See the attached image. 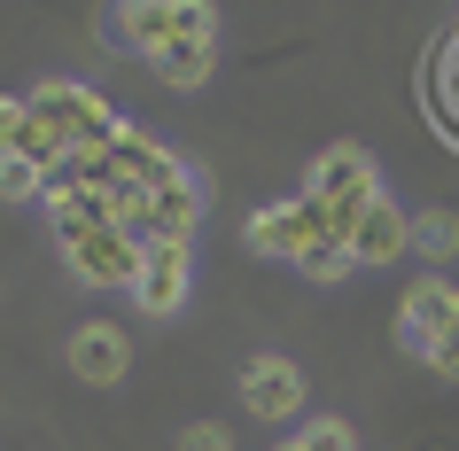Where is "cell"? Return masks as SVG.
<instances>
[{"mask_svg": "<svg viewBox=\"0 0 459 451\" xmlns=\"http://www.w3.org/2000/svg\"><path fill=\"white\" fill-rule=\"evenodd\" d=\"M31 109H39V117L55 125V141L71 148L78 164L109 156V148H117L125 133H133V125H125L117 109H109V101L94 94V86H78V78H39V86H31Z\"/></svg>", "mask_w": 459, "mask_h": 451, "instance_id": "6da1fadb", "label": "cell"}, {"mask_svg": "<svg viewBox=\"0 0 459 451\" xmlns=\"http://www.w3.org/2000/svg\"><path fill=\"white\" fill-rule=\"evenodd\" d=\"M101 39L109 48H141V63L171 39H195V48H218V8L211 0H125L101 16Z\"/></svg>", "mask_w": 459, "mask_h": 451, "instance_id": "7a4b0ae2", "label": "cell"}, {"mask_svg": "<svg viewBox=\"0 0 459 451\" xmlns=\"http://www.w3.org/2000/svg\"><path fill=\"white\" fill-rule=\"evenodd\" d=\"M319 241H342V234H335V218H327V203H312V195H289V203H257V211L242 218V249H249V257L304 265Z\"/></svg>", "mask_w": 459, "mask_h": 451, "instance_id": "3957f363", "label": "cell"}, {"mask_svg": "<svg viewBox=\"0 0 459 451\" xmlns=\"http://www.w3.org/2000/svg\"><path fill=\"white\" fill-rule=\"evenodd\" d=\"M304 195H312V203H327L335 234L351 241L359 211H366V203H382V171H374V156H366L359 141H335V148H319V156H312V171H304Z\"/></svg>", "mask_w": 459, "mask_h": 451, "instance_id": "277c9868", "label": "cell"}, {"mask_svg": "<svg viewBox=\"0 0 459 451\" xmlns=\"http://www.w3.org/2000/svg\"><path fill=\"white\" fill-rule=\"evenodd\" d=\"M141 265H148V249L125 226H94V234H78V241H63V273H71L78 288H141Z\"/></svg>", "mask_w": 459, "mask_h": 451, "instance_id": "5b68a950", "label": "cell"}, {"mask_svg": "<svg viewBox=\"0 0 459 451\" xmlns=\"http://www.w3.org/2000/svg\"><path fill=\"white\" fill-rule=\"evenodd\" d=\"M203 211H211V171L187 164L179 156V171H171V187H156V203H148V226L133 241H171V249H195V226H203Z\"/></svg>", "mask_w": 459, "mask_h": 451, "instance_id": "8992f818", "label": "cell"}, {"mask_svg": "<svg viewBox=\"0 0 459 451\" xmlns=\"http://www.w3.org/2000/svg\"><path fill=\"white\" fill-rule=\"evenodd\" d=\"M459 327V288L444 281V273H420V281L397 296V351L412 358V366H429L436 334Z\"/></svg>", "mask_w": 459, "mask_h": 451, "instance_id": "52a82bcc", "label": "cell"}, {"mask_svg": "<svg viewBox=\"0 0 459 451\" xmlns=\"http://www.w3.org/2000/svg\"><path fill=\"white\" fill-rule=\"evenodd\" d=\"M304 397H312V381H304V366L281 351H257L242 366V404L249 421H304Z\"/></svg>", "mask_w": 459, "mask_h": 451, "instance_id": "ba28073f", "label": "cell"}, {"mask_svg": "<svg viewBox=\"0 0 459 451\" xmlns=\"http://www.w3.org/2000/svg\"><path fill=\"white\" fill-rule=\"evenodd\" d=\"M63 358H71V374L86 381V389H117V381L133 374V343H125L117 319H78L71 343H63Z\"/></svg>", "mask_w": 459, "mask_h": 451, "instance_id": "9c48e42d", "label": "cell"}, {"mask_svg": "<svg viewBox=\"0 0 459 451\" xmlns=\"http://www.w3.org/2000/svg\"><path fill=\"white\" fill-rule=\"evenodd\" d=\"M195 296V249H171V241H148V265H141V288H133V304L148 319H179Z\"/></svg>", "mask_w": 459, "mask_h": 451, "instance_id": "30bf717a", "label": "cell"}, {"mask_svg": "<svg viewBox=\"0 0 459 451\" xmlns=\"http://www.w3.org/2000/svg\"><path fill=\"white\" fill-rule=\"evenodd\" d=\"M351 257L359 265H397V257H412V211H397V203H366L359 211V226H351Z\"/></svg>", "mask_w": 459, "mask_h": 451, "instance_id": "8fae6325", "label": "cell"}, {"mask_svg": "<svg viewBox=\"0 0 459 451\" xmlns=\"http://www.w3.org/2000/svg\"><path fill=\"white\" fill-rule=\"evenodd\" d=\"M412 257L429 273H444L459 257V211H412Z\"/></svg>", "mask_w": 459, "mask_h": 451, "instance_id": "7c38bea8", "label": "cell"}, {"mask_svg": "<svg viewBox=\"0 0 459 451\" xmlns=\"http://www.w3.org/2000/svg\"><path fill=\"white\" fill-rule=\"evenodd\" d=\"M429 109L444 117V133L459 141V31L429 55Z\"/></svg>", "mask_w": 459, "mask_h": 451, "instance_id": "4fadbf2b", "label": "cell"}, {"mask_svg": "<svg viewBox=\"0 0 459 451\" xmlns=\"http://www.w3.org/2000/svg\"><path fill=\"white\" fill-rule=\"evenodd\" d=\"M211 63H218V48H195V39H171V48L148 55V71L164 78V86H179V94H187V86H203V78H211Z\"/></svg>", "mask_w": 459, "mask_h": 451, "instance_id": "5bb4252c", "label": "cell"}, {"mask_svg": "<svg viewBox=\"0 0 459 451\" xmlns=\"http://www.w3.org/2000/svg\"><path fill=\"white\" fill-rule=\"evenodd\" d=\"M0 203H48V171L31 156H0Z\"/></svg>", "mask_w": 459, "mask_h": 451, "instance_id": "9a60e30c", "label": "cell"}, {"mask_svg": "<svg viewBox=\"0 0 459 451\" xmlns=\"http://www.w3.org/2000/svg\"><path fill=\"white\" fill-rule=\"evenodd\" d=\"M296 273H304V281H319V288H335V281H351V273H359V257H351V241H319Z\"/></svg>", "mask_w": 459, "mask_h": 451, "instance_id": "2e32d148", "label": "cell"}, {"mask_svg": "<svg viewBox=\"0 0 459 451\" xmlns=\"http://www.w3.org/2000/svg\"><path fill=\"white\" fill-rule=\"evenodd\" d=\"M296 444L304 451H359V436H351V421H335V412H312V421L296 428Z\"/></svg>", "mask_w": 459, "mask_h": 451, "instance_id": "e0dca14e", "label": "cell"}, {"mask_svg": "<svg viewBox=\"0 0 459 451\" xmlns=\"http://www.w3.org/2000/svg\"><path fill=\"white\" fill-rule=\"evenodd\" d=\"M31 133V94H0V156H16Z\"/></svg>", "mask_w": 459, "mask_h": 451, "instance_id": "ac0fdd59", "label": "cell"}, {"mask_svg": "<svg viewBox=\"0 0 459 451\" xmlns=\"http://www.w3.org/2000/svg\"><path fill=\"white\" fill-rule=\"evenodd\" d=\"M179 451H234V428L226 421H187L179 428Z\"/></svg>", "mask_w": 459, "mask_h": 451, "instance_id": "d6986e66", "label": "cell"}, {"mask_svg": "<svg viewBox=\"0 0 459 451\" xmlns=\"http://www.w3.org/2000/svg\"><path fill=\"white\" fill-rule=\"evenodd\" d=\"M429 374H436V381H459V327H444V334H436V351H429Z\"/></svg>", "mask_w": 459, "mask_h": 451, "instance_id": "ffe728a7", "label": "cell"}, {"mask_svg": "<svg viewBox=\"0 0 459 451\" xmlns=\"http://www.w3.org/2000/svg\"><path fill=\"white\" fill-rule=\"evenodd\" d=\"M273 451H304V444H296V436H289V444H273Z\"/></svg>", "mask_w": 459, "mask_h": 451, "instance_id": "44dd1931", "label": "cell"}, {"mask_svg": "<svg viewBox=\"0 0 459 451\" xmlns=\"http://www.w3.org/2000/svg\"><path fill=\"white\" fill-rule=\"evenodd\" d=\"M452 31H459V24H452Z\"/></svg>", "mask_w": 459, "mask_h": 451, "instance_id": "7402d4cb", "label": "cell"}]
</instances>
